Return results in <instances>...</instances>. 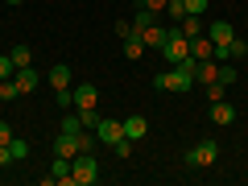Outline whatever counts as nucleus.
<instances>
[{
	"mask_svg": "<svg viewBox=\"0 0 248 186\" xmlns=\"http://www.w3.org/2000/svg\"><path fill=\"white\" fill-rule=\"evenodd\" d=\"M195 71H199V62L186 58V62H178V66H170L166 75H153V87L157 91H174V95H186L190 83H195Z\"/></svg>",
	"mask_w": 248,
	"mask_h": 186,
	"instance_id": "1",
	"label": "nucleus"
},
{
	"mask_svg": "<svg viewBox=\"0 0 248 186\" xmlns=\"http://www.w3.org/2000/svg\"><path fill=\"white\" fill-rule=\"evenodd\" d=\"M99 182V161L91 153H79L71 161V186H95Z\"/></svg>",
	"mask_w": 248,
	"mask_h": 186,
	"instance_id": "2",
	"label": "nucleus"
},
{
	"mask_svg": "<svg viewBox=\"0 0 248 186\" xmlns=\"http://www.w3.org/2000/svg\"><path fill=\"white\" fill-rule=\"evenodd\" d=\"M83 141H87V133L83 128H62L58 133V141H54V157H79L83 153Z\"/></svg>",
	"mask_w": 248,
	"mask_h": 186,
	"instance_id": "3",
	"label": "nucleus"
},
{
	"mask_svg": "<svg viewBox=\"0 0 248 186\" xmlns=\"http://www.w3.org/2000/svg\"><path fill=\"white\" fill-rule=\"evenodd\" d=\"M161 54H166L170 66L186 62V58H190V37H186L182 29H170V37H166V46H161Z\"/></svg>",
	"mask_w": 248,
	"mask_h": 186,
	"instance_id": "4",
	"label": "nucleus"
},
{
	"mask_svg": "<svg viewBox=\"0 0 248 186\" xmlns=\"http://www.w3.org/2000/svg\"><path fill=\"white\" fill-rule=\"evenodd\" d=\"M186 161H190L195 170H207V166H215V161H219V141H199V145H190Z\"/></svg>",
	"mask_w": 248,
	"mask_h": 186,
	"instance_id": "5",
	"label": "nucleus"
},
{
	"mask_svg": "<svg viewBox=\"0 0 248 186\" xmlns=\"http://www.w3.org/2000/svg\"><path fill=\"white\" fill-rule=\"evenodd\" d=\"M91 133H95V141H104V145H116V141L124 137V124H120V120H108V116H99Z\"/></svg>",
	"mask_w": 248,
	"mask_h": 186,
	"instance_id": "6",
	"label": "nucleus"
},
{
	"mask_svg": "<svg viewBox=\"0 0 248 186\" xmlns=\"http://www.w3.org/2000/svg\"><path fill=\"white\" fill-rule=\"evenodd\" d=\"M13 83H17V91H21V95H33V91L46 83V75H42V71H33V66H21V71L13 75Z\"/></svg>",
	"mask_w": 248,
	"mask_h": 186,
	"instance_id": "7",
	"label": "nucleus"
},
{
	"mask_svg": "<svg viewBox=\"0 0 248 186\" xmlns=\"http://www.w3.org/2000/svg\"><path fill=\"white\" fill-rule=\"evenodd\" d=\"M46 83L54 87V95H58V91H71V87H75V79H71V66H66V62L50 66V71H46Z\"/></svg>",
	"mask_w": 248,
	"mask_h": 186,
	"instance_id": "8",
	"label": "nucleus"
},
{
	"mask_svg": "<svg viewBox=\"0 0 248 186\" xmlns=\"http://www.w3.org/2000/svg\"><path fill=\"white\" fill-rule=\"evenodd\" d=\"M244 54H248V42H240V37L215 46V62H232V58H244Z\"/></svg>",
	"mask_w": 248,
	"mask_h": 186,
	"instance_id": "9",
	"label": "nucleus"
},
{
	"mask_svg": "<svg viewBox=\"0 0 248 186\" xmlns=\"http://www.w3.org/2000/svg\"><path fill=\"white\" fill-rule=\"evenodd\" d=\"M166 37H170V29H161L157 21L141 29V42H145V50H161V46H166Z\"/></svg>",
	"mask_w": 248,
	"mask_h": 186,
	"instance_id": "10",
	"label": "nucleus"
},
{
	"mask_svg": "<svg viewBox=\"0 0 248 186\" xmlns=\"http://www.w3.org/2000/svg\"><path fill=\"white\" fill-rule=\"evenodd\" d=\"M190 58H195V62H207V58H215V42H211L207 33L190 37Z\"/></svg>",
	"mask_w": 248,
	"mask_h": 186,
	"instance_id": "11",
	"label": "nucleus"
},
{
	"mask_svg": "<svg viewBox=\"0 0 248 186\" xmlns=\"http://www.w3.org/2000/svg\"><path fill=\"white\" fill-rule=\"evenodd\" d=\"M124 137H128V141H141L145 133H149V120H145V116H124Z\"/></svg>",
	"mask_w": 248,
	"mask_h": 186,
	"instance_id": "12",
	"label": "nucleus"
},
{
	"mask_svg": "<svg viewBox=\"0 0 248 186\" xmlns=\"http://www.w3.org/2000/svg\"><path fill=\"white\" fill-rule=\"evenodd\" d=\"M211 120L219 124V128H228V124L236 120V108H232L228 99H215V104H211Z\"/></svg>",
	"mask_w": 248,
	"mask_h": 186,
	"instance_id": "13",
	"label": "nucleus"
},
{
	"mask_svg": "<svg viewBox=\"0 0 248 186\" xmlns=\"http://www.w3.org/2000/svg\"><path fill=\"white\" fill-rule=\"evenodd\" d=\"M207 37H211L215 46H223V42H232V37H236V29H232L228 21H211V25H207Z\"/></svg>",
	"mask_w": 248,
	"mask_h": 186,
	"instance_id": "14",
	"label": "nucleus"
},
{
	"mask_svg": "<svg viewBox=\"0 0 248 186\" xmlns=\"http://www.w3.org/2000/svg\"><path fill=\"white\" fill-rule=\"evenodd\" d=\"M178 29H182L186 37H199V33H207V25H203V21H199V17H195V13H186V17L178 21Z\"/></svg>",
	"mask_w": 248,
	"mask_h": 186,
	"instance_id": "15",
	"label": "nucleus"
},
{
	"mask_svg": "<svg viewBox=\"0 0 248 186\" xmlns=\"http://www.w3.org/2000/svg\"><path fill=\"white\" fill-rule=\"evenodd\" d=\"M141 54H145V42L137 33H128V37H124V58H128V62H141Z\"/></svg>",
	"mask_w": 248,
	"mask_h": 186,
	"instance_id": "16",
	"label": "nucleus"
},
{
	"mask_svg": "<svg viewBox=\"0 0 248 186\" xmlns=\"http://www.w3.org/2000/svg\"><path fill=\"white\" fill-rule=\"evenodd\" d=\"M9 58H13V66H17V71H21V66H33V50H29V46H13Z\"/></svg>",
	"mask_w": 248,
	"mask_h": 186,
	"instance_id": "17",
	"label": "nucleus"
},
{
	"mask_svg": "<svg viewBox=\"0 0 248 186\" xmlns=\"http://www.w3.org/2000/svg\"><path fill=\"white\" fill-rule=\"evenodd\" d=\"M0 99H4V104L21 99V91H17V83H13V79H0Z\"/></svg>",
	"mask_w": 248,
	"mask_h": 186,
	"instance_id": "18",
	"label": "nucleus"
},
{
	"mask_svg": "<svg viewBox=\"0 0 248 186\" xmlns=\"http://www.w3.org/2000/svg\"><path fill=\"white\" fill-rule=\"evenodd\" d=\"M112 153H116L120 161H128V157H133V141H128V137H120V141L112 145Z\"/></svg>",
	"mask_w": 248,
	"mask_h": 186,
	"instance_id": "19",
	"label": "nucleus"
},
{
	"mask_svg": "<svg viewBox=\"0 0 248 186\" xmlns=\"http://www.w3.org/2000/svg\"><path fill=\"white\" fill-rule=\"evenodd\" d=\"M203 87H207V99L215 104V99H223V87H228V83H223V79H215V83H203Z\"/></svg>",
	"mask_w": 248,
	"mask_h": 186,
	"instance_id": "20",
	"label": "nucleus"
},
{
	"mask_svg": "<svg viewBox=\"0 0 248 186\" xmlns=\"http://www.w3.org/2000/svg\"><path fill=\"white\" fill-rule=\"evenodd\" d=\"M17 75V66H13V58L9 54H0V79H13Z\"/></svg>",
	"mask_w": 248,
	"mask_h": 186,
	"instance_id": "21",
	"label": "nucleus"
},
{
	"mask_svg": "<svg viewBox=\"0 0 248 186\" xmlns=\"http://www.w3.org/2000/svg\"><path fill=\"white\" fill-rule=\"evenodd\" d=\"M9 149H13V157H17V161L29 157V145H25V141H9Z\"/></svg>",
	"mask_w": 248,
	"mask_h": 186,
	"instance_id": "22",
	"label": "nucleus"
},
{
	"mask_svg": "<svg viewBox=\"0 0 248 186\" xmlns=\"http://www.w3.org/2000/svg\"><path fill=\"white\" fill-rule=\"evenodd\" d=\"M166 4H170V0H141V9H149L153 17H157V13H166Z\"/></svg>",
	"mask_w": 248,
	"mask_h": 186,
	"instance_id": "23",
	"label": "nucleus"
},
{
	"mask_svg": "<svg viewBox=\"0 0 248 186\" xmlns=\"http://www.w3.org/2000/svg\"><path fill=\"white\" fill-rule=\"evenodd\" d=\"M203 9H207V0H186V13H195V17H203Z\"/></svg>",
	"mask_w": 248,
	"mask_h": 186,
	"instance_id": "24",
	"label": "nucleus"
},
{
	"mask_svg": "<svg viewBox=\"0 0 248 186\" xmlns=\"http://www.w3.org/2000/svg\"><path fill=\"white\" fill-rule=\"evenodd\" d=\"M9 141H13V124L0 120V145H9Z\"/></svg>",
	"mask_w": 248,
	"mask_h": 186,
	"instance_id": "25",
	"label": "nucleus"
},
{
	"mask_svg": "<svg viewBox=\"0 0 248 186\" xmlns=\"http://www.w3.org/2000/svg\"><path fill=\"white\" fill-rule=\"evenodd\" d=\"M13 161H17V157H13V149H9V145H0V170L13 166Z\"/></svg>",
	"mask_w": 248,
	"mask_h": 186,
	"instance_id": "26",
	"label": "nucleus"
},
{
	"mask_svg": "<svg viewBox=\"0 0 248 186\" xmlns=\"http://www.w3.org/2000/svg\"><path fill=\"white\" fill-rule=\"evenodd\" d=\"M9 4H21V0H9Z\"/></svg>",
	"mask_w": 248,
	"mask_h": 186,
	"instance_id": "27",
	"label": "nucleus"
}]
</instances>
